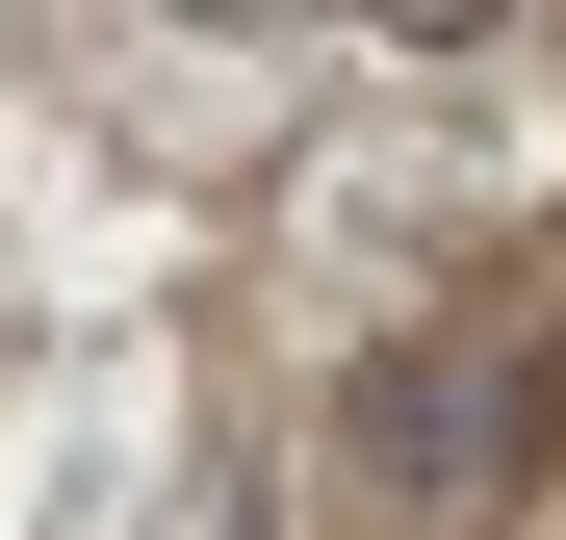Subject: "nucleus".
<instances>
[{
  "instance_id": "obj_1",
  "label": "nucleus",
  "mask_w": 566,
  "mask_h": 540,
  "mask_svg": "<svg viewBox=\"0 0 566 540\" xmlns=\"http://www.w3.org/2000/svg\"><path fill=\"white\" fill-rule=\"evenodd\" d=\"M566 464V360L541 335H412L387 387H360V489L387 515H515Z\"/></svg>"
}]
</instances>
